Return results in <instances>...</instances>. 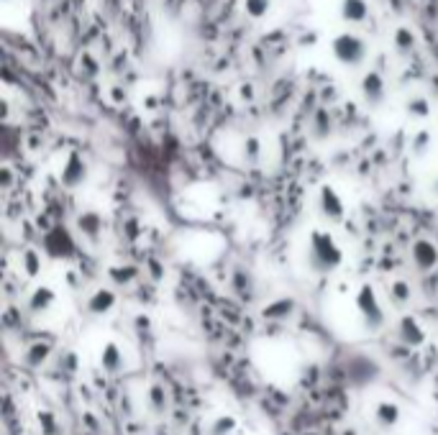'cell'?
<instances>
[{
    "mask_svg": "<svg viewBox=\"0 0 438 435\" xmlns=\"http://www.w3.org/2000/svg\"><path fill=\"white\" fill-rule=\"evenodd\" d=\"M433 195H438V177L433 179Z\"/></svg>",
    "mask_w": 438,
    "mask_h": 435,
    "instance_id": "27",
    "label": "cell"
},
{
    "mask_svg": "<svg viewBox=\"0 0 438 435\" xmlns=\"http://www.w3.org/2000/svg\"><path fill=\"white\" fill-rule=\"evenodd\" d=\"M244 159L249 161V164H256V161L261 159V141L259 139H246L244 141Z\"/></svg>",
    "mask_w": 438,
    "mask_h": 435,
    "instance_id": "25",
    "label": "cell"
},
{
    "mask_svg": "<svg viewBox=\"0 0 438 435\" xmlns=\"http://www.w3.org/2000/svg\"><path fill=\"white\" fill-rule=\"evenodd\" d=\"M21 269H24L28 276H36L42 272V254L36 251V249H26L21 254Z\"/></svg>",
    "mask_w": 438,
    "mask_h": 435,
    "instance_id": "19",
    "label": "cell"
},
{
    "mask_svg": "<svg viewBox=\"0 0 438 435\" xmlns=\"http://www.w3.org/2000/svg\"><path fill=\"white\" fill-rule=\"evenodd\" d=\"M116 305H119V297H116V292L113 290H108V287H100V290H95L90 297H87V302H85V308H87V312L90 315H110L113 310H116Z\"/></svg>",
    "mask_w": 438,
    "mask_h": 435,
    "instance_id": "7",
    "label": "cell"
},
{
    "mask_svg": "<svg viewBox=\"0 0 438 435\" xmlns=\"http://www.w3.org/2000/svg\"><path fill=\"white\" fill-rule=\"evenodd\" d=\"M77 228H80V233H82L90 243H98L100 241V236H103L100 213H95V210H85L82 215H77Z\"/></svg>",
    "mask_w": 438,
    "mask_h": 435,
    "instance_id": "12",
    "label": "cell"
},
{
    "mask_svg": "<svg viewBox=\"0 0 438 435\" xmlns=\"http://www.w3.org/2000/svg\"><path fill=\"white\" fill-rule=\"evenodd\" d=\"M238 430V420L234 415H218V418L213 420L211 425H208V435H234Z\"/></svg>",
    "mask_w": 438,
    "mask_h": 435,
    "instance_id": "16",
    "label": "cell"
},
{
    "mask_svg": "<svg viewBox=\"0 0 438 435\" xmlns=\"http://www.w3.org/2000/svg\"><path fill=\"white\" fill-rule=\"evenodd\" d=\"M430 143H433V134H430L428 128H421V131L413 136V141H410V149H413L415 157H423V154L430 149Z\"/></svg>",
    "mask_w": 438,
    "mask_h": 435,
    "instance_id": "23",
    "label": "cell"
},
{
    "mask_svg": "<svg viewBox=\"0 0 438 435\" xmlns=\"http://www.w3.org/2000/svg\"><path fill=\"white\" fill-rule=\"evenodd\" d=\"M362 95L371 108H377L379 103L385 100V95H387L385 77L379 75V72H367V75L362 77Z\"/></svg>",
    "mask_w": 438,
    "mask_h": 435,
    "instance_id": "8",
    "label": "cell"
},
{
    "mask_svg": "<svg viewBox=\"0 0 438 435\" xmlns=\"http://www.w3.org/2000/svg\"><path fill=\"white\" fill-rule=\"evenodd\" d=\"M49 344H34L31 346V348H28V351H26V364H28V366H34V369H39L44 364V361L49 359Z\"/></svg>",
    "mask_w": 438,
    "mask_h": 435,
    "instance_id": "22",
    "label": "cell"
},
{
    "mask_svg": "<svg viewBox=\"0 0 438 435\" xmlns=\"http://www.w3.org/2000/svg\"><path fill=\"white\" fill-rule=\"evenodd\" d=\"M54 302H57V294H54L51 287H36L31 297H28V310L31 312H46V310H51Z\"/></svg>",
    "mask_w": 438,
    "mask_h": 435,
    "instance_id": "14",
    "label": "cell"
},
{
    "mask_svg": "<svg viewBox=\"0 0 438 435\" xmlns=\"http://www.w3.org/2000/svg\"><path fill=\"white\" fill-rule=\"evenodd\" d=\"M98 361H100L103 371H108V374H119L121 369H123V364H126L123 351H121V346L116 344V341H105V344H103Z\"/></svg>",
    "mask_w": 438,
    "mask_h": 435,
    "instance_id": "11",
    "label": "cell"
},
{
    "mask_svg": "<svg viewBox=\"0 0 438 435\" xmlns=\"http://www.w3.org/2000/svg\"><path fill=\"white\" fill-rule=\"evenodd\" d=\"M318 210H320V215L326 218L328 223H338V220H344L346 202L333 184H323V187L318 190Z\"/></svg>",
    "mask_w": 438,
    "mask_h": 435,
    "instance_id": "4",
    "label": "cell"
},
{
    "mask_svg": "<svg viewBox=\"0 0 438 435\" xmlns=\"http://www.w3.org/2000/svg\"><path fill=\"white\" fill-rule=\"evenodd\" d=\"M290 312H292V302L290 300H274L264 308L261 315H264L267 320H282V318H287Z\"/></svg>",
    "mask_w": 438,
    "mask_h": 435,
    "instance_id": "20",
    "label": "cell"
},
{
    "mask_svg": "<svg viewBox=\"0 0 438 435\" xmlns=\"http://www.w3.org/2000/svg\"><path fill=\"white\" fill-rule=\"evenodd\" d=\"M410 259H413L415 269L428 272V269L438 267V246L430 238H418L410 249Z\"/></svg>",
    "mask_w": 438,
    "mask_h": 435,
    "instance_id": "6",
    "label": "cell"
},
{
    "mask_svg": "<svg viewBox=\"0 0 438 435\" xmlns=\"http://www.w3.org/2000/svg\"><path fill=\"white\" fill-rule=\"evenodd\" d=\"M272 8V0H244V10H246V16H252V18H261V16H267Z\"/></svg>",
    "mask_w": 438,
    "mask_h": 435,
    "instance_id": "24",
    "label": "cell"
},
{
    "mask_svg": "<svg viewBox=\"0 0 438 435\" xmlns=\"http://www.w3.org/2000/svg\"><path fill=\"white\" fill-rule=\"evenodd\" d=\"M146 402H149V410L152 412L167 410V392H164V387H159V384L149 387V392H146Z\"/></svg>",
    "mask_w": 438,
    "mask_h": 435,
    "instance_id": "21",
    "label": "cell"
},
{
    "mask_svg": "<svg viewBox=\"0 0 438 435\" xmlns=\"http://www.w3.org/2000/svg\"><path fill=\"white\" fill-rule=\"evenodd\" d=\"M331 51L346 67H359L364 59L369 57V44L356 31H341L331 39Z\"/></svg>",
    "mask_w": 438,
    "mask_h": 435,
    "instance_id": "3",
    "label": "cell"
},
{
    "mask_svg": "<svg viewBox=\"0 0 438 435\" xmlns=\"http://www.w3.org/2000/svg\"><path fill=\"white\" fill-rule=\"evenodd\" d=\"M305 261L313 272L331 274L344 264V249L336 241V236L326 228H313L305 238Z\"/></svg>",
    "mask_w": 438,
    "mask_h": 435,
    "instance_id": "1",
    "label": "cell"
},
{
    "mask_svg": "<svg viewBox=\"0 0 438 435\" xmlns=\"http://www.w3.org/2000/svg\"><path fill=\"white\" fill-rule=\"evenodd\" d=\"M374 423H377L382 430H392V427H397V423H400V405H395V402L389 400H379L377 405H374Z\"/></svg>",
    "mask_w": 438,
    "mask_h": 435,
    "instance_id": "10",
    "label": "cell"
},
{
    "mask_svg": "<svg viewBox=\"0 0 438 435\" xmlns=\"http://www.w3.org/2000/svg\"><path fill=\"white\" fill-rule=\"evenodd\" d=\"M397 333L403 338V344H408L410 348H418V346L426 344V330L413 315H403L400 318V326H397Z\"/></svg>",
    "mask_w": 438,
    "mask_h": 435,
    "instance_id": "9",
    "label": "cell"
},
{
    "mask_svg": "<svg viewBox=\"0 0 438 435\" xmlns=\"http://www.w3.org/2000/svg\"><path fill=\"white\" fill-rule=\"evenodd\" d=\"M392 42L400 51H410L415 46V31L410 26H397L395 34H392Z\"/></svg>",
    "mask_w": 438,
    "mask_h": 435,
    "instance_id": "18",
    "label": "cell"
},
{
    "mask_svg": "<svg viewBox=\"0 0 438 435\" xmlns=\"http://www.w3.org/2000/svg\"><path fill=\"white\" fill-rule=\"evenodd\" d=\"M430 110H433V105H430L428 98H423V95H413L410 100L405 103V113L410 118H415V121H426V118H430Z\"/></svg>",
    "mask_w": 438,
    "mask_h": 435,
    "instance_id": "15",
    "label": "cell"
},
{
    "mask_svg": "<svg viewBox=\"0 0 438 435\" xmlns=\"http://www.w3.org/2000/svg\"><path fill=\"white\" fill-rule=\"evenodd\" d=\"M87 161L77 154V151H69L67 159H64V164H62L60 169V182L67 187V190H77L80 184H85V179H87Z\"/></svg>",
    "mask_w": 438,
    "mask_h": 435,
    "instance_id": "5",
    "label": "cell"
},
{
    "mask_svg": "<svg viewBox=\"0 0 438 435\" xmlns=\"http://www.w3.org/2000/svg\"><path fill=\"white\" fill-rule=\"evenodd\" d=\"M341 18L349 24H364L369 18V3L367 0H341Z\"/></svg>",
    "mask_w": 438,
    "mask_h": 435,
    "instance_id": "13",
    "label": "cell"
},
{
    "mask_svg": "<svg viewBox=\"0 0 438 435\" xmlns=\"http://www.w3.org/2000/svg\"><path fill=\"white\" fill-rule=\"evenodd\" d=\"M354 302H356L359 315H362L364 328H367L369 333H379V330L385 328V323H387V312H385V305L379 300L377 290L371 285H362L356 290Z\"/></svg>",
    "mask_w": 438,
    "mask_h": 435,
    "instance_id": "2",
    "label": "cell"
},
{
    "mask_svg": "<svg viewBox=\"0 0 438 435\" xmlns=\"http://www.w3.org/2000/svg\"><path fill=\"white\" fill-rule=\"evenodd\" d=\"M313 131H315L318 139L328 136L331 134V118L326 116V113H318V116H315V128H313Z\"/></svg>",
    "mask_w": 438,
    "mask_h": 435,
    "instance_id": "26",
    "label": "cell"
},
{
    "mask_svg": "<svg viewBox=\"0 0 438 435\" xmlns=\"http://www.w3.org/2000/svg\"><path fill=\"white\" fill-rule=\"evenodd\" d=\"M410 297H413V287L408 285V282H403V279H397V282H392L389 285V300L395 302V305H408L410 302Z\"/></svg>",
    "mask_w": 438,
    "mask_h": 435,
    "instance_id": "17",
    "label": "cell"
}]
</instances>
